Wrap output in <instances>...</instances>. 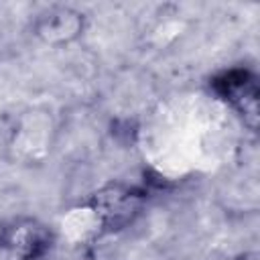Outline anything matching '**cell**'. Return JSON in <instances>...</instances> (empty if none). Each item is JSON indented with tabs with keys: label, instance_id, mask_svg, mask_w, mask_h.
<instances>
[{
	"label": "cell",
	"instance_id": "obj_1",
	"mask_svg": "<svg viewBox=\"0 0 260 260\" xmlns=\"http://www.w3.org/2000/svg\"><path fill=\"white\" fill-rule=\"evenodd\" d=\"M148 193L140 185L112 181L89 195L85 207L93 215L100 234H116L130 228L146 205Z\"/></svg>",
	"mask_w": 260,
	"mask_h": 260
},
{
	"label": "cell",
	"instance_id": "obj_2",
	"mask_svg": "<svg viewBox=\"0 0 260 260\" xmlns=\"http://www.w3.org/2000/svg\"><path fill=\"white\" fill-rule=\"evenodd\" d=\"M51 225L32 215L0 219V252L12 260H43L55 246Z\"/></svg>",
	"mask_w": 260,
	"mask_h": 260
},
{
	"label": "cell",
	"instance_id": "obj_3",
	"mask_svg": "<svg viewBox=\"0 0 260 260\" xmlns=\"http://www.w3.org/2000/svg\"><path fill=\"white\" fill-rule=\"evenodd\" d=\"M209 91L230 106L242 122L256 130L260 110V85L258 75L248 67H228L209 77Z\"/></svg>",
	"mask_w": 260,
	"mask_h": 260
},
{
	"label": "cell",
	"instance_id": "obj_4",
	"mask_svg": "<svg viewBox=\"0 0 260 260\" xmlns=\"http://www.w3.org/2000/svg\"><path fill=\"white\" fill-rule=\"evenodd\" d=\"M87 28V16L75 6H49L41 10L32 20V35L47 47H67L83 37Z\"/></svg>",
	"mask_w": 260,
	"mask_h": 260
},
{
	"label": "cell",
	"instance_id": "obj_5",
	"mask_svg": "<svg viewBox=\"0 0 260 260\" xmlns=\"http://www.w3.org/2000/svg\"><path fill=\"white\" fill-rule=\"evenodd\" d=\"M236 260H258V254H256L254 250H250V252H244V254H240Z\"/></svg>",
	"mask_w": 260,
	"mask_h": 260
}]
</instances>
